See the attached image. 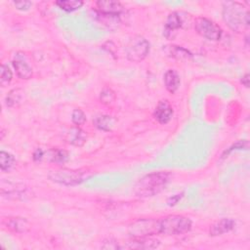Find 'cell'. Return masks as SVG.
<instances>
[{
	"mask_svg": "<svg viewBox=\"0 0 250 250\" xmlns=\"http://www.w3.org/2000/svg\"><path fill=\"white\" fill-rule=\"evenodd\" d=\"M223 19L229 28L236 33H241L250 25L249 11L239 2H224Z\"/></svg>",
	"mask_w": 250,
	"mask_h": 250,
	"instance_id": "cell-1",
	"label": "cell"
},
{
	"mask_svg": "<svg viewBox=\"0 0 250 250\" xmlns=\"http://www.w3.org/2000/svg\"><path fill=\"white\" fill-rule=\"evenodd\" d=\"M170 181L168 172H154L144 176L135 186V194L141 198L153 197L165 189Z\"/></svg>",
	"mask_w": 250,
	"mask_h": 250,
	"instance_id": "cell-2",
	"label": "cell"
},
{
	"mask_svg": "<svg viewBox=\"0 0 250 250\" xmlns=\"http://www.w3.org/2000/svg\"><path fill=\"white\" fill-rule=\"evenodd\" d=\"M192 221L182 215H169L158 220L159 233L166 235H179L190 232Z\"/></svg>",
	"mask_w": 250,
	"mask_h": 250,
	"instance_id": "cell-3",
	"label": "cell"
},
{
	"mask_svg": "<svg viewBox=\"0 0 250 250\" xmlns=\"http://www.w3.org/2000/svg\"><path fill=\"white\" fill-rule=\"evenodd\" d=\"M150 49V46L149 41L141 35H136L129 40L125 48L126 57L130 62L140 63L147 58Z\"/></svg>",
	"mask_w": 250,
	"mask_h": 250,
	"instance_id": "cell-4",
	"label": "cell"
},
{
	"mask_svg": "<svg viewBox=\"0 0 250 250\" xmlns=\"http://www.w3.org/2000/svg\"><path fill=\"white\" fill-rule=\"evenodd\" d=\"M88 172L82 170H69L63 169L58 171H51L49 178L58 184L65 186H75L81 184L86 178H88Z\"/></svg>",
	"mask_w": 250,
	"mask_h": 250,
	"instance_id": "cell-5",
	"label": "cell"
},
{
	"mask_svg": "<svg viewBox=\"0 0 250 250\" xmlns=\"http://www.w3.org/2000/svg\"><path fill=\"white\" fill-rule=\"evenodd\" d=\"M195 29L200 35H201L202 37H204L208 40L217 41L222 36L221 28L215 22H213L207 18L200 17V18L196 19Z\"/></svg>",
	"mask_w": 250,
	"mask_h": 250,
	"instance_id": "cell-6",
	"label": "cell"
},
{
	"mask_svg": "<svg viewBox=\"0 0 250 250\" xmlns=\"http://www.w3.org/2000/svg\"><path fill=\"white\" fill-rule=\"evenodd\" d=\"M129 233L132 237H145L159 233L158 220L140 219L129 227Z\"/></svg>",
	"mask_w": 250,
	"mask_h": 250,
	"instance_id": "cell-7",
	"label": "cell"
},
{
	"mask_svg": "<svg viewBox=\"0 0 250 250\" xmlns=\"http://www.w3.org/2000/svg\"><path fill=\"white\" fill-rule=\"evenodd\" d=\"M172 117L173 109L170 103L167 100H161L160 102H158L153 113V117L160 124H166L171 120Z\"/></svg>",
	"mask_w": 250,
	"mask_h": 250,
	"instance_id": "cell-8",
	"label": "cell"
},
{
	"mask_svg": "<svg viewBox=\"0 0 250 250\" xmlns=\"http://www.w3.org/2000/svg\"><path fill=\"white\" fill-rule=\"evenodd\" d=\"M160 242L159 240L152 238L150 236H145V237H133V239L129 242H127L126 245L123 246V248H129V249H154L159 246Z\"/></svg>",
	"mask_w": 250,
	"mask_h": 250,
	"instance_id": "cell-9",
	"label": "cell"
},
{
	"mask_svg": "<svg viewBox=\"0 0 250 250\" xmlns=\"http://www.w3.org/2000/svg\"><path fill=\"white\" fill-rule=\"evenodd\" d=\"M99 13L107 14V15H114L119 16L120 13L123 12V6L118 1H113V0H101L96 3Z\"/></svg>",
	"mask_w": 250,
	"mask_h": 250,
	"instance_id": "cell-10",
	"label": "cell"
},
{
	"mask_svg": "<svg viewBox=\"0 0 250 250\" xmlns=\"http://www.w3.org/2000/svg\"><path fill=\"white\" fill-rule=\"evenodd\" d=\"M182 25H183V22H182L181 16L178 13L173 12V13L169 14L167 21H166V24H165V28H164L165 37H167L168 39L171 37L173 38L174 34L176 33V31L181 29Z\"/></svg>",
	"mask_w": 250,
	"mask_h": 250,
	"instance_id": "cell-11",
	"label": "cell"
},
{
	"mask_svg": "<svg viewBox=\"0 0 250 250\" xmlns=\"http://www.w3.org/2000/svg\"><path fill=\"white\" fill-rule=\"evenodd\" d=\"M235 226V222L231 218H223L220 221H217L210 227L209 233L212 236L222 235L231 232Z\"/></svg>",
	"mask_w": 250,
	"mask_h": 250,
	"instance_id": "cell-12",
	"label": "cell"
},
{
	"mask_svg": "<svg viewBox=\"0 0 250 250\" xmlns=\"http://www.w3.org/2000/svg\"><path fill=\"white\" fill-rule=\"evenodd\" d=\"M180 76L175 69H168L164 74V84L170 93H175L180 86Z\"/></svg>",
	"mask_w": 250,
	"mask_h": 250,
	"instance_id": "cell-13",
	"label": "cell"
},
{
	"mask_svg": "<svg viewBox=\"0 0 250 250\" xmlns=\"http://www.w3.org/2000/svg\"><path fill=\"white\" fill-rule=\"evenodd\" d=\"M87 140L86 133L79 127H72L67 134V141L75 147H82Z\"/></svg>",
	"mask_w": 250,
	"mask_h": 250,
	"instance_id": "cell-14",
	"label": "cell"
},
{
	"mask_svg": "<svg viewBox=\"0 0 250 250\" xmlns=\"http://www.w3.org/2000/svg\"><path fill=\"white\" fill-rule=\"evenodd\" d=\"M6 227L15 233H26L31 229V224L25 218H10L6 222Z\"/></svg>",
	"mask_w": 250,
	"mask_h": 250,
	"instance_id": "cell-15",
	"label": "cell"
},
{
	"mask_svg": "<svg viewBox=\"0 0 250 250\" xmlns=\"http://www.w3.org/2000/svg\"><path fill=\"white\" fill-rule=\"evenodd\" d=\"M13 67L16 69L18 76L22 79H30L33 76V68L32 67L23 61L22 59H16L13 61Z\"/></svg>",
	"mask_w": 250,
	"mask_h": 250,
	"instance_id": "cell-16",
	"label": "cell"
},
{
	"mask_svg": "<svg viewBox=\"0 0 250 250\" xmlns=\"http://www.w3.org/2000/svg\"><path fill=\"white\" fill-rule=\"evenodd\" d=\"M16 164V159L13 154L2 150L0 152V168L3 172L11 171Z\"/></svg>",
	"mask_w": 250,
	"mask_h": 250,
	"instance_id": "cell-17",
	"label": "cell"
},
{
	"mask_svg": "<svg viewBox=\"0 0 250 250\" xmlns=\"http://www.w3.org/2000/svg\"><path fill=\"white\" fill-rule=\"evenodd\" d=\"M165 52L168 54V56L173 57L178 60H188V59L192 58V54L188 50L181 48L179 46H174V45L166 46Z\"/></svg>",
	"mask_w": 250,
	"mask_h": 250,
	"instance_id": "cell-18",
	"label": "cell"
},
{
	"mask_svg": "<svg viewBox=\"0 0 250 250\" xmlns=\"http://www.w3.org/2000/svg\"><path fill=\"white\" fill-rule=\"evenodd\" d=\"M95 126L103 131H111L116 124V119L110 116H100L94 120Z\"/></svg>",
	"mask_w": 250,
	"mask_h": 250,
	"instance_id": "cell-19",
	"label": "cell"
},
{
	"mask_svg": "<svg viewBox=\"0 0 250 250\" xmlns=\"http://www.w3.org/2000/svg\"><path fill=\"white\" fill-rule=\"evenodd\" d=\"M84 4L80 0H59L56 1V5L66 12H73L79 8H81Z\"/></svg>",
	"mask_w": 250,
	"mask_h": 250,
	"instance_id": "cell-20",
	"label": "cell"
},
{
	"mask_svg": "<svg viewBox=\"0 0 250 250\" xmlns=\"http://www.w3.org/2000/svg\"><path fill=\"white\" fill-rule=\"evenodd\" d=\"M23 98H24L23 90L14 89L8 93V95L6 96L5 102H6L7 107L12 108V107H15V106H18L19 104H21Z\"/></svg>",
	"mask_w": 250,
	"mask_h": 250,
	"instance_id": "cell-21",
	"label": "cell"
},
{
	"mask_svg": "<svg viewBox=\"0 0 250 250\" xmlns=\"http://www.w3.org/2000/svg\"><path fill=\"white\" fill-rule=\"evenodd\" d=\"M50 160L57 164H64L68 160V153L65 150L60 149H53L50 150L49 153Z\"/></svg>",
	"mask_w": 250,
	"mask_h": 250,
	"instance_id": "cell-22",
	"label": "cell"
},
{
	"mask_svg": "<svg viewBox=\"0 0 250 250\" xmlns=\"http://www.w3.org/2000/svg\"><path fill=\"white\" fill-rule=\"evenodd\" d=\"M12 77H13V74H12L11 69L9 68L8 66L3 64L1 66V76H0V85H1L2 87H6L9 84V83L11 82Z\"/></svg>",
	"mask_w": 250,
	"mask_h": 250,
	"instance_id": "cell-23",
	"label": "cell"
},
{
	"mask_svg": "<svg viewBox=\"0 0 250 250\" xmlns=\"http://www.w3.org/2000/svg\"><path fill=\"white\" fill-rule=\"evenodd\" d=\"M71 120L75 125L79 126L86 121V116L80 109H75L72 113Z\"/></svg>",
	"mask_w": 250,
	"mask_h": 250,
	"instance_id": "cell-24",
	"label": "cell"
},
{
	"mask_svg": "<svg viewBox=\"0 0 250 250\" xmlns=\"http://www.w3.org/2000/svg\"><path fill=\"white\" fill-rule=\"evenodd\" d=\"M100 99H101V101H102L104 104L109 105V104L113 103V102L115 101V99H116L115 92H114L112 89L105 88V89L101 92Z\"/></svg>",
	"mask_w": 250,
	"mask_h": 250,
	"instance_id": "cell-25",
	"label": "cell"
},
{
	"mask_svg": "<svg viewBox=\"0 0 250 250\" xmlns=\"http://www.w3.org/2000/svg\"><path fill=\"white\" fill-rule=\"evenodd\" d=\"M14 5L18 10L27 11L31 8L33 3L31 1H17V2H14Z\"/></svg>",
	"mask_w": 250,
	"mask_h": 250,
	"instance_id": "cell-26",
	"label": "cell"
},
{
	"mask_svg": "<svg viewBox=\"0 0 250 250\" xmlns=\"http://www.w3.org/2000/svg\"><path fill=\"white\" fill-rule=\"evenodd\" d=\"M104 243L105 244L102 247L106 248V249H119V248H121V245H119L118 242L114 240V239H108V240L104 241Z\"/></svg>",
	"mask_w": 250,
	"mask_h": 250,
	"instance_id": "cell-27",
	"label": "cell"
},
{
	"mask_svg": "<svg viewBox=\"0 0 250 250\" xmlns=\"http://www.w3.org/2000/svg\"><path fill=\"white\" fill-rule=\"evenodd\" d=\"M182 198H183V194H181V195H175V196H173V197H171V198L168 199L167 203H168L169 206H174V205H176V204L181 200Z\"/></svg>",
	"mask_w": 250,
	"mask_h": 250,
	"instance_id": "cell-28",
	"label": "cell"
},
{
	"mask_svg": "<svg viewBox=\"0 0 250 250\" xmlns=\"http://www.w3.org/2000/svg\"><path fill=\"white\" fill-rule=\"evenodd\" d=\"M44 156V151L41 149H37L33 155V158L34 161H40L42 159V157Z\"/></svg>",
	"mask_w": 250,
	"mask_h": 250,
	"instance_id": "cell-29",
	"label": "cell"
},
{
	"mask_svg": "<svg viewBox=\"0 0 250 250\" xmlns=\"http://www.w3.org/2000/svg\"><path fill=\"white\" fill-rule=\"evenodd\" d=\"M241 83L242 84L245 86V87H248L249 86V74L248 73H246L245 75H243L242 77H241Z\"/></svg>",
	"mask_w": 250,
	"mask_h": 250,
	"instance_id": "cell-30",
	"label": "cell"
}]
</instances>
